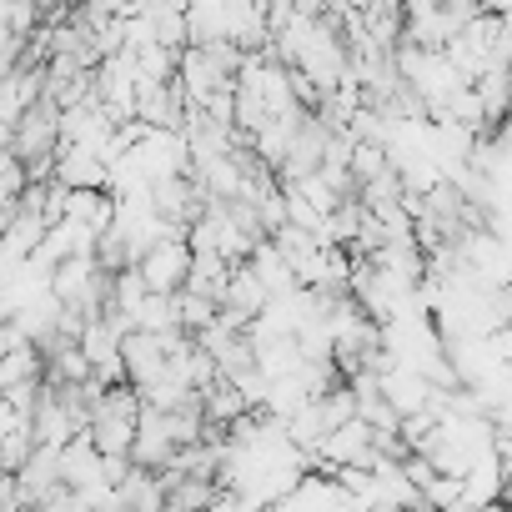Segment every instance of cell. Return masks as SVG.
Wrapping results in <instances>:
<instances>
[{
    "label": "cell",
    "mask_w": 512,
    "mask_h": 512,
    "mask_svg": "<svg viewBox=\"0 0 512 512\" xmlns=\"http://www.w3.org/2000/svg\"><path fill=\"white\" fill-rule=\"evenodd\" d=\"M136 272L146 277L151 292L176 297V292L186 287V272H191V241H186V231H166V236H156V241L136 256Z\"/></svg>",
    "instance_id": "6da1fadb"
},
{
    "label": "cell",
    "mask_w": 512,
    "mask_h": 512,
    "mask_svg": "<svg viewBox=\"0 0 512 512\" xmlns=\"http://www.w3.org/2000/svg\"><path fill=\"white\" fill-rule=\"evenodd\" d=\"M91 442L101 452H126L131 457V442H136V417H121V412H96L91 417Z\"/></svg>",
    "instance_id": "277c9868"
},
{
    "label": "cell",
    "mask_w": 512,
    "mask_h": 512,
    "mask_svg": "<svg viewBox=\"0 0 512 512\" xmlns=\"http://www.w3.org/2000/svg\"><path fill=\"white\" fill-rule=\"evenodd\" d=\"M61 482L76 487V492L111 487V482L101 477V447L91 442V432H76L71 442H61Z\"/></svg>",
    "instance_id": "7a4b0ae2"
},
{
    "label": "cell",
    "mask_w": 512,
    "mask_h": 512,
    "mask_svg": "<svg viewBox=\"0 0 512 512\" xmlns=\"http://www.w3.org/2000/svg\"><path fill=\"white\" fill-rule=\"evenodd\" d=\"M31 186V176H26V161L16 156V151H0V201H21V191Z\"/></svg>",
    "instance_id": "5b68a950"
},
{
    "label": "cell",
    "mask_w": 512,
    "mask_h": 512,
    "mask_svg": "<svg viewBox=\"0 0 512 512\" xmlns=\"http://www.w3.org/2000/svg\"><path fill=\"white\" fill-rule=\"evenodd\" d=\"M66 216L81 221V226H91V231H106V226L116 221V196H111V186H71Z\"/></svg>",
    "instance_id": "3957f363"
}]
</instances>
